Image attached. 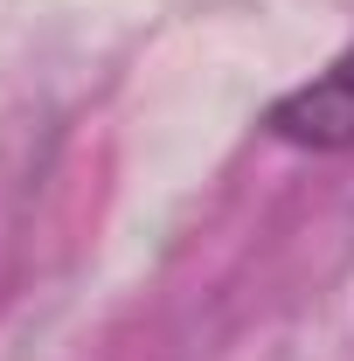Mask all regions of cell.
Segmentation results:
<instances>
[{
  "mask_svg": "<svg viewBox=\"0 0 354 361\" xmlns=\"http://www.w3.org/2000/svg\"><path fill=\"white\" fill-rule=\"evenodd\" d=\"M264 126L285 146H312V153H348L354 146V49L341 63H326L312 84L285 90L264 111Z\"/></svg>",
  "mask_w": 354,
  "mask_h": 361,
  "instance_id": "1",
  "label": "cell"
}]
</instances>
